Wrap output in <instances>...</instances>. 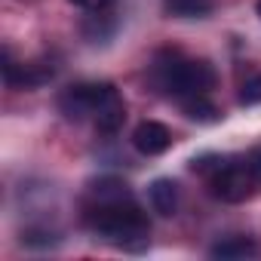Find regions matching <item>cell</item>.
<instances>
[{
  "label": "cell",
  "mask_w": 261,
  "mask_h": 261,
  "mask_svg": "<svg viewBox=\"0 0 261 261\" xmlns=\"http://www.w3.org/2000/svg\"><path fill=\"white\" fill-rule=\"evenodd\" d=\"M191 169L203 175L209 194L221 203H243L252 194H258V185H255V178L246 166V154L243 157H230V154L194 157Z\"/></svg>",
  "instance_id": "277c9868"
},
{
  "label": "cell",
  "mask_w": 261,
  "mask_h": 261,
  "mask_svg": "<svg viewBox=\"0 0 261 261\" xmlns=\"http://www.w3.org/2000/svg\"><path fill=\"white\" fill-rule=\"evenodd\" d=\"M74 7H80V10H92V13H98V10H105L111 0H71Z\"/></svg>",
  "instance_id": "4fadbf2b"
},
{
  "label": "cell",
  "mask_w": 261,
  "mask_h": 261,
  "mask_svg": "<svg viewBox=\"0 0 261 261\" xmlns=\"http://www.w3.org/2000/svg\"><path fill=\"white\" fill-rule=\"evenodd\" d=\"M133 148L145 157H160L172 148V129L157 123V120H145L133 133Z\"/></svg>",
  "instance_id": "8992f818"
},
{
  "label": "cell",
  "mask_w": 261,
  "mask_h": 261,
  "mask_svg": "<svg viewBox=\"0 0 261 261\" xmlns=\"http://www.w3.org/2000/svg\"><path fill=\"white\" fill-rule=\"evenodd\" d=\"M148 200H151V209L160 212V215H175L178 212V200H181V191L172 178H157L151 188H148Z\"/></svg>",
  "instance_id": "52a82bcc"
},
{
  "label": "cell",
  "mask_w": 261,
  "mask_h": 261,
  "mask_svg": "<svg viewBox=\"0 0 261 261\" xmlns=\"http://www.w3.org/2000/svg\"><path fill=\"white\" fill-rule=\"evenodd\" d=\"M80 218L98 240L117 249L139 252L148 246L151 218L145 206L136 200V194L129 191V185L120 178L105 175V178L89 181L83 203H80Z\"/></svg>",
  "instance_id": "6da1fadb"
},
{
  "label": "cell",
  "mask_w": 261,
  "mask_h": 261,
  "mask_svg": "<svg viewBox=\"0 0 261 261\" xmlns=\"http://www.w3.org/2000/svg\"><path fill=\"white\" fill-rule=\"evenodd\" d=\"M212 258H224V261H233V258H255L258 255V246L249 240V237H227L221 243H215L209 249Z\"/></svg>",
  "instance_id": "ba28073f"
},
{
  "label": "cell",
  "mask_w": 261,
  "mask_h": 261,
  "mask_svg": "<svg viewBox=\"0 0 261 261\" xmlns=\"http://www.w3.org/2000/svg\"><path fill=\"white\" fill-rule=\"evenodd\" d=\"M246 166H249V172H252V178H255V185H258V191H261V145H255V148L246 154Z\"/></svg>",
  "instance_id": "7c38bea8"
},
{
  "label": "cell",
  "mask_w": 261,
  "mask_h": 261,
  "mask_svg": "<svg viewBox=\"0 0 261 261\" xmlns=\"http://www.w3.org/2000/svg\"><path fill=\"white\" fill-rule=\"evenodd\" d=\"M181 108H185V114H188L191 120H200V123H215V120H218V108L209 101V95L188 98V101H181Z\"/></svg>",
  "instance_id": "30bf717a"
},
{
  "label": "cell",
  "mask_w": 261,
  "mask_h": 261,
  "mask_svg": "<svg viewBox=\"0 0 261 261\" xmlns=\"http://www.w3.org/2000/svg\"><path fill=\"white\" fill-rule=\"evenodd\" d=\"M59 111L68 120H74V123L92 120L95 129L105 133V136H114L123 126V120H126V101L117 92V86H111V83H77V86H68L59 95Z\"/></svg>",
  "instance_id": "7a4b0ae2"
},
{
  "label": "cell",
  "mask_w": 261,
  "mask_h": 261,
  "mask_svg": "<svg viewBox=\"0 0 261 261\" xmlns=\"http://www.w3.org/2000/svg\"><path fill=\"white\" fill-rule=\"evenodd\" d=\"M53 77V65H37V62H16L13 53H4V80L13 89H34Z\"/></svg>",
  "instance_id": "5b68a950"
},
{
  "label": "cell",
  "mask_w": 261,
  "mask_h": 261,
  "mask_svg": "<svg viewBox=\"0 0 261 261\" xmlns=\"http://www.w3.org/2000/svg\"><path fill=\"white\" fill-rule=\"evenodd\" d=\"M215 68L206 59H191L185 53H160L151 65V83L157 92L188 101V98H200L209 95L215 89Z\"/></svg>",
  "instance_id": "3957f363"
},
{
  "label": "cell",
  "mask_w": 261,
  "mask_h": 261,
  "mask_svg": "<svg viewBox=\"0 0 261 261\" xmlns=\"http://www.w3.org/2000/svg\"><path fill=\"white\" fill-rule=\"evenodd\" d=\"M240 101H243V105H255V101H261V74H255L252 80L243 83V89H240Z\"/></svg>",
  "instance_id": "8fae6325"
},
{
  "label": "cell",
  "mask_w": 261,
  "mask_h": 261,
  "mask_svg": "<svg viewBox=\"0 0 261 261\" xmlns=\"http://www.w3.org/2000/svg\"><path fill=\"white\" fill-rule=\"evenodd\" d=\"M258 16H261V0H258Z\"/></svg>",
  "instance_id": "5bb4252c"
},
{
  "label": "cell",
  "mask_w": 261,
  "mask_h": 261,
  "mask_svg": "<svg viewBox=\"0 0 261 261\" xmlns=\"http://www.w3.org/2000/svg\"><path fill=\"white\" fill-rule=\"evenodd\" d=\"M166 10L178 19H203L212 10V0H166Z\"/></svg>",
  "instance_id": "9c48e42d"
}]
</instances>
